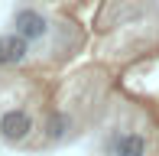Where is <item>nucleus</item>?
<instances>
[{"label":"nucleus","instance_id":"2","mask_svg":"<svg viewBox=\"0 0 159 156\" xmlns=\"http://www.w3.org/2000/svg\"><path fill=\"white\" fill-rule=\"evenodd\" d=\"M33 133V114L26 108H10L0 114V140L10 146H20Z\"/></svg>","mask_w":159,"mask_h":156},{"label":"nucleus","instance_id":"5","mask_svg":"<svg viewBox=\"0 0 159 156\" xmlns=\"http://www.w3.org/2000/svg\"><path fill=\"white\" fill-rule=\"evenodd\" d=\"M68 130H71V114L68 111H52L49 120H46V137L49 140H65Z\"/></svg>","mask_w":159,"mask_h":156},{"label":"nucleus","instance_id":"4","mask_svg":"<svg viewBox=\"0 0 159 156\" xmlns=\"http://www.w3.org/2000/svg\"><path fill=\"white\" fill-rule=\"evenodd\" d=\"M114 156H146V137L140 130H130L117 137V146H114Z\"/></svg>","mask_w":159,"mask_h":156},{"label":"nucleus","instance_id":"1","mask_svg":"<svg viewBox=\"0 0 159 156\" xmlns=\"http://www.w3.org/2000/svg\"><path fill=\"white\" fill-rule=\"evenodd\" d=\"M13 33L23 36L33 46V42H42L52 33V23H49V16L42 10H36V7H20V10L13 13Z\"/></svg>","mask_w":159,"mask_h":156},{"label":"nucleus","instance_id":"3","mask_svg":"<svg viewBox=\"0 0 159 156\" xmlns=\"http://www.w3.org/2000/svg\"><path fill=\"white\" fill-rule=\"evenodd\" d=\"M30 59V42L16 33H0V65L3 68H16Z\"/></svg>","mask_w":159,"mask_h":156}]
</instances>
